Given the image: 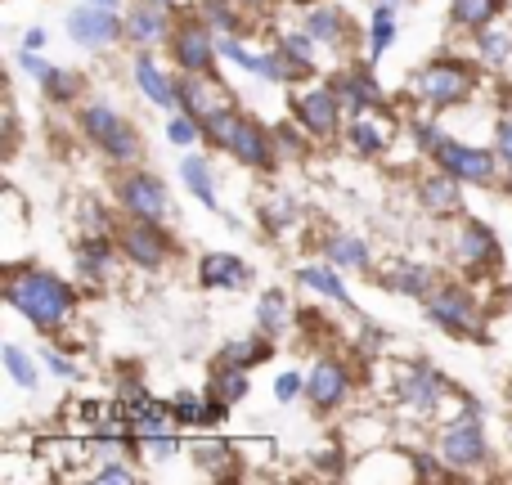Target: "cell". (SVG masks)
<instances>
[{
	"label": "cell",
	"instance_id": "cell-1",
	"mask_svg": "<svg viewBox=\"0 0 512 485\" xmlns=\"http://www.w3.org/2000/svg\"><path fill=\"white\" fill-rule=\"evenodd\" d=\"M5 297L18 315H27V324L45 328V333L68 324L72 306H77V292L50 270H14L5 283Z\"/></svg>",
	"mask_w": 512,
	"mask_h": 485
},
{
	"label": "cell",
	"instance_id": "cell-2",
	"mask_svg": "<svg viewBox=\"0 0 512 485\" xmlns=\"http://www.w3.org/2000/svg\"><path fill=\"white\" fill-rule=\"evenodd\" d=\"M414 90H418V99H427L432 108H454L472 95V72L463 68L459 59H436L414 77Z\"/></svg>",
	"mask_w": 512,
	"mask_h": 485
},
{
	"label": "cell",
	"instance_id": "cell-3",
	"mask_svg": "<svg viewBox=\"0 0 512 485\" xmlns=\"http://www.w3.org/2000/svg\"><path fill=\"white\" fill-rule=\"evenodd\" d=\"M427 315H432L441 328L459 333V337L481 333V310H477V301H472V292L463 288V283H445V288L427 292Z\"/></svg>",
	"mask_w": 512,
	"mask_h": 485
},
{
	"label": "cell",
	"instance_id": "cell-4",
	"mask_svg": "<svg viewBox=\"0 0 512 485\" xmlns=\"http://www.w3.org/2000/svg\"><path fill=\"white\" fill-rule=\"evenodd\" d=\"M81 131H86L90 140H95L99 149L108 153V158H122L126 162V158H135V153H140V140H135V131L108 104H90L86 113H81Z\"/></svg>",
	"mask_w": 512,
	"mask_h": 485
},
{
	"label": "cell",
	"instance_id": "cell-5",
	"mask_svg": "<svg viewBox=\"0 0 512 485\" xmlns=\"http://www.w3.org/2000/svg\"><path fill=\"white\" fill-rule=\"evenodd\" d=\"M441 459L450 463V468H477V463L486 459V432H481V423H477V414H472V409L445 427Z\"/></svg>",
	"mask_w": 512,
	"mask_h": 485
},
{
	"label": "cell",
	"instance_id": "cell-6",
	"mask_svg": "<svg viewBox=\"0 0 512 485\" xmlns=\"http://www.w3.org/2000/svg\"><path fill=\"white\" fill-rule=\"evenodd\" d=\"M432 162L441 171H450V176L472 180V185H490V180H495V158H490L486 149H468V144H459V140H441Z\"/></svg>",
	"mask_w": 512,
	"mask_h": 485
},
{
	"label": "cell",
	"instance_id": "cell-7",
	"mask_svg": "<svg viewBox=\"0 0 512 485\" xmlns=\"http://www.w3.org/2000/svg\"><path fill=\"white\" fill-rule=\"evenodd\" d=\"M68 32H72V41L86 45V50H104V45H113L117 36H126V23H117L113 9L81 5V9H72Z\"/></svg>",
	"mask_w": 512,
	"mask_h": 485
},
{
	"label": "cell",
	"instance_id": "cell-8",
	"mask_svg": "<svg viewBox=\"0 0 512 485\" xmlns=\"http://www.w3.org/2000/svg\"><path fill=\"white\" fill-rule=\"evenodd\" d=\"M176 90H180V104H185V113L189 117H198V122H212L216 113H225L230 108V90L221 86V81H212L207 72H189L185 81H176Z\"/></svg>",
	"mask_w": 512,
	"mask_h": 485
},
{
	"label": "cell",
	"instance_id": "cell-9",
	"mask_svg": "<svg viewBox=\"0 0 512 485\" xmlns=\"http://www.w3.org/2000/svg\"><path fill=\"white\" fill-rule=\"evenodd\" d=\"M122 207L135 221H162V216H167V189H162L158 176L135 171V176L122 180Z\"/></svg>",
	"mask_w": 512,
	"mask_h": 485
},
{
	"label": "cell",
	"instance_id": "cell-10",
	"mask_svg": "<svg viewBox=\"0 0 512 485\" xmlns=\"http://www.w3.org/2000/svg\"><path fill=\"white\" fill-rule=\"evenodd\" d=\"M171 54L185 72H212L216 59V41L207 32V23H180V32L171 36Z\"/></svg>",
	"mask_w": 512,
	"mask_h": 485
},
{
	"label": "cell",
	"instance_id": "cell-11",
	"mask_svg": "<svg viewBox=\"0 0 512 485\" xmlns=\"http://www.w3.org/2000/svg\"><path fill=\"white\" fill-rule=\"evenodd\" d=\"M396 396L405 400L409 409H418V414H432V409L441 405V396H445V382L436 378L427 364H414V369L396 373Z\"/></svg>",
	"mask_w": 512,
	"mask_h": 485
},
{
	"label": "cell",
	"instance_id": "cell-12",
	"mask_svg": "<svg viewBox=\"0 0 512 485\" xmlns=\"http://www.w3.org/2000/svg\"><path fill=\"white\" fill-rule=\"evenodd\" d=\"M337 90L333 86H319V90H306V95L297 99V117L301 126H306L315 140H328V135H337Z\"/></svg>",
	"mask_w": 512,
	"mask_h": 485
},
{
	"label": "cell",
	"instance_id": "cell-13",
	"mask_svg": "<svg viewBox=\"0 0 512 485\" xmlns=\"http://www.w3.org/2000/svg\"><path fill=\"white\" fill-rule=\"evenodd\" d=\"M221 149H230L243 167H256V171L270 167V135H265L256 122H248V117H234V126H230Z\"/></svg>",
	"mask_w": 512,
	"mask_h": 485
},
{
	"label": "cell",
	"instance_id": "cell-14",
	"mask_svg": "<svg viewBox=\"0 0 512 485\" xmlns=\"http://www.w3.org/2000/svg\"><path fill=\"white\" fill-rule=\"evenodd\" d=\"M346 391H351V373H346L337 360H319L315 369H310L306 396L315 409H337L346 400Z\"/></svg>",
	"mask_w": 512,
	"mask_h": 485
},
{
	"label": "cell",
	"instance_id": "cell-15",
	"mask_svg": "<svg viewBox=\"0 0 512 485\" xmlns=\"http://www.w3.org/2000/svg\"><path fill=\"white\" fill-rule=\"evenodd\" d=\"M153 225L158 221H135V225H126L122 230V252L131 256L135 265H144V270H158V265L171 256V243L162 239Z\"/></svg>",
	"mask_w": 512,
	"mask_h": 485
},
{
	"label": "cell",
	"instance_id": "cell-16",
	"mask_svg": "<svg viewBox=\"0 0 512 485\" xmlns=\"http://www.w3.org/2000/svg\"><path fill=\"white\" fill-rule=\"evenodd\" d=\"M454 252H459V261L468 265V270H481V265H495L499 261L495 234H490L486 225H477V221H468L459 230V243H454Z\"/></svg>",
	"mask_w": 512,
	"mask_h": 485
},
{
	"label": "cell",
	"instance_id": "cell-17",
	"mask_svg": "<svg viewBox=\"0 0 512 485\" xmlns=\"http://www.w3.org/2000/svg\"><path fill=\"white\" fill-rule=\"evenodd\" d=\"M387 288L405 292V297H427V292L436 288V270L423 261H396L387 270Z\"/></svg>",
	"mask_w": 512,
	"mask_h": 485
},
{
	"label": "cell",
	"instance_id": "cell-18",
	"mask_svg": "<svg viewBox=\"0 0 512 485\" xmlns=\"http://www.w3.org/2000/svg\"><path fill=\"white\" fill-rule=\"evenodd\" d=\"M198 279H203L207 288H243L252 274H248V265H243L239 256L212 252V256H203V270H198Z\"/></svg>",
	"mask_w": 512,
	"mask_h": 485
},
{
	"label": "cell",
	"instance_id": "cell-19",
	"mask_svg": "<svg viewBox=\"0 0 512 485\" xmlns=\"http://www.w3.org/2000/svg\"><path fill=\"white\" fill-rule=\"evenodd\" d=\"M333 90H337V99H342V104H351V108H355V113H364V108H378V104H382L378 81H373L369 72H360V68L346 72V77L337 81Z\"/></svg>",
	"mask_w": 512,
	"mask_h": 485
},
{
	"label": "cell",
	"instance_id": "cell-20",
	"mask_svg": "<svg viewBox=\"0 0 512 485\" xmlns=\"http://www.w3.org/2000/svg\"><path fill=\"white\" fill-rule=\"evenodd\" d=\"M167 36V18H162V9L158 5H135L131 14H126V41H135V45H153V41H162Z\"/></svg>",
	"mask_w": 512,
	"mask_h": 485
},
{
	"label": "cell",
	"instance_id": "cell-21",
	"mask_svg": "<svg viewBox=\"0 0 512 485\" xmlns=\"http://www.w3.org/2000/svg\"><path fill=\"white\" fill-rule=\"evenodd\" d=\"M423 203L432 216H454L463 207L459 198V176H450V171H441V176L423 180Z\"/></svg>",
	"mask_w": 512,
	"mask_h": 485
},
{
	"label": "cell",
	"instance_id": "cell-22",
	"mask_svg": "<svg viewBox=\"0 0 512 485\" xmlns=\"http://www.w3.org/2000/svg\"><path fill=\"white\" fill-rule=\"evenodd\" d=\"M135 86H140L144 95H149L158 108H171V104H176V95H180V90H176V81H167V77H162V72H158V63H153L149 54H140V59H135Z\"/></svg>",
	"mask_w": 512,
	"mask_h": 485
},
{
	"label": "cell",
	"instance_id": "cell-23",
	"mask_svg": "<svg viewBox=\"0 0 512 485\" xmlns=\"http://www.w3.org/2000/svg\"><path fill=\"white\" fill-rule=\"evenodd\" d=\"M306 32L315 36L319 45H337L346 36V18H342V9H333V5H315L310 9V18H306Z\"/></svg>",
	"mask_w": 512,
	"mask_h": 485
},
{
	"label": "cell",
	"instance_id": "cell-24",
	"mask_svg": "<svg viewBox=\"0 0 512 485\" xmlns=\"http://www.w3.org/2000/svg\"><path fill=\"white\" fill-rule=\"evenodd\" d=\"M499 9H504V0H454L450 5V18L459 27H472V32H481L486 23H495Z\"/></svg>",
	"mask_w": 512,
	"mask_h": 485
},
{
	"label": "cell",
	"instance_id": "cell-25",
	"mask_svg": "<svg viewBox=\"0 0 512 485\" xmlns=\"http://www.w3.org/2000/svg\"><path fill=\"white\" fill-rule=\"evenodd\" d=\"M212 396H216V400H225V405L243 400V396H248V369H243V364L221 360V369L212 373Z\"/></svg>",
	"mask_w": 512,
	"mask_h": 485
},
{
	"label": "cell",
	"instance_id": "cell-26",
	"mask_svg": "<svg viewBox=\"0 0 512 485\" xmlns=\"http://www.w3.org/2000/svg\"><path fill=\"white\" fill-rule=\"evenodd\" d=\"M108 265H113V243L99 234V239H86L77 247V270L86 274V279H99V274H108Z\"/></svg>",
	"mask_w": 512,
	"mask_h": 485
},
{
	"label": "cell",
	"instance_id": "cell-27",
	"mask_svg": "<svg viewBox=\"0 0 512 485\" xmlns=\"http://www.w3.org/2000/svg\"><path fill=\"white\" fill-rule=\"evenodd\" d=\"M256 315H261V333H283L288 328V319H292V306H288V292H279V288H270L261 297V306H256Z\"/></svg>",
	"mask_w": 512,
	"mask_h": 485
},
{
	"label": "cell",
	"instance_id": "cell-28",
	"mask_svg": "<svg viewBox=\"0 0 512 485\" xmlns=\"http://www.w3.org/2000/svg\"><path fill=\"white\" fill-rule=\"evenodd\" d=\"M306 288H315V292H324L328 301H337V306H351V292L342 288V279H337L333 270H324V265H306V270L297 274Z\"/></svg>",
	"mask_w": 512,
	"mask_h": 485
},
{
	"label": "cell",
	"instance_id": "cell-29",
	"mask_svg": "<svg viewBox=\"0 0 512 485\" xmlns=\"http://www.w3.org/2000/svg\"><path fill=\"white\" fill-rule=\"evenodd\" d=\"M274 355V346L265 342V337H243V342H230L221 351V360H230V364H243V369H248V364H265Z\"/></svg>",
	"mask_w": 512,
	"mask_h": 485
},
{
	"label": "cell",
	"instance_id": "cell-30",
	"mask_svg": "<svg viewBox=\"0 0 512 485\" xmlns=\"http://www.w3.org/2000/svg\"><path fill=\"white\" fill-rule=\"evenodd\" d=\"M351 149L360 153V158H373V153H382L387 149V135H382V126H373V122H364V117H355L351 122Z\"/></svg>",
	"mask_w": 512,
	"mask_h": 485
},
{
	"label": "cell",
	"instance_id": "cell-31",
	"mask_svg": "<svg viewBox=\"0 0 512 485\" xmlns=\"http://www.w3.org/2000/svg\"><path fill=\"white\" fill-rule=\"evenodd\" d=\"M324 247L337 265H351V270H364V265H369V247L360 239H351V234H337V239H328Z\"/></svg>",
	"mask_w": 512,
	"mask_h": 485
},
{
	"label": "cell",
	"instance_id": "cell-32",
	"mask_svg": "<svg viewBox=\"0 0 512 485\" xmlns=\"http://www.w3.org/2000/svg\"><path fill=\"white\" fill-rule=\"evenodd\" d=\"M180 176H185V185L194 189V194L203 198L207 207H216V185H212V171H207L203 158H189L185 167H180Z\"/></svg>",
	"mask_w": 512,
	"mask_h": 485
},
{
	"label": "cell",
	"instance_id": "cell-33",
	"mask_svg": "<svg viewBox=\"0 0 512 485\" xmlns=\"http://www.w3.org/2000/svg\"><path fill=\"white\" fill-rule=\"evenodd\" d=\"M477 50L486 63H504L508 50H512V36L504 32V27H481L477 32Z\"/></svg>",
	"mask_w": 512,
	"mask_h": 485
},
{
	"label": "cell",
	"instance_id": "cell-34",
	"mask_svg": "<svg viewBox=\"0 0 512 485\" xmlns=\"http://www.w3.org/2000/svg\"><path fill=\"white\" fill-rule=\"evenodd\" d=\"M41 86H45V99H54V104H68V99L77 95L81 77H77V72H68V68H54L50 77L41 81Z\"/></svg>",
	"mask_w": 512,
	"mask_h": 485
},
{
	"label": "cell",
	"instance_id": "cell-35",
	"mask_svg": "<svg viewBox=\"0 0 512 485\" xmlns=\"http://www.w3.org/2000/svg\"><path fill=\"white\" fill-rule=\"evenodd\" d=\"M203 14H207V23L221 27V32H230V36L248 32V27H243V18L230 9V0H203Z\"/></svg>",
	"mask_w": 512,
	"mask_h": 485
},
{
	"label": "cell",
	"instance_id": "cell-36",
	"mask_svg": "<svg viewBox=\"0 0 512 485\" xmlns=\"http://www.w3.org/2000/svg\"><path fill=\"white\" fill-rule=\"evenodd\" d=\"M396 41V14H391V5H378V14H373V32H369V45H373V59H378L387 45Z\"/></svg>",
	"mask_w": 512,
	"mask_h": 485
},
{
	"label": "cell",
	"instance_id": "cell-37",
	"mask_svg": "<svg viewBox=\"0 0 512 485\" xmlns=\"http://www.w3.org/2000/svg\"><path fill=\"white\" fill-rule=\"evenodd\" d=\"M5 369L14 373L18 387H36V364L27 360V355L18 351V346H5Z\"/></svg>",
	"mask_w": 512,
	"mask_h": 485
},
{
	"label": "cell",
	"instance_id": "cell-38",
	"mask_svg": "<svg viewBox=\"0 0 512 485\" xmlns=\"http://www.w3.org/2000/svg\"><path fill=\"white\" fill-rule=\"evenodd\" d=\"M194 454H198V463H203V468H225V459H230V445H225V441H198Z\"/></svg>",
	"mask_w": 512,
	"mask_h": 485
},
{
	"label": "cell",
	"instance_id": "cell-39",
	"mask_svg": "<svg viewBox=\"0 0 512 485\" xmlns=\"http://www.w3.org/2000/svg\"><path fill=\"white\" fill-rule=\"evenodd\" d=\"M167 135H171V144H194L198 135H203V122H198V117H176V122L167 126Z\"/></svg>",
	"mask_w": 512,
	"mask_h": 485
},
{
	"label": "cell",
	"instance_id": "cell-40",
	"mask_svg": "<svg viewBox=\"0 0 512 485\" xmlns=\"http://www.w3.org/2000/svg\"><path fill=\"white\" fill-rule=\"evenodd\" d=\"M301 391H306V382H301V378H297V373H283V378H279V382H274V396H279V400H283V405H288V400H297V396H301Z\"/></svg>",
	"mask_w": 512,
	"mask_h": 485
},
{
	"label": "cell",
	"instance_id": "cell-41",
	"mask_svg": "<svg viewBox=\"0 0 512 485\" xmlns=\"http://www.w3.org/2000/svg\"><path fill=\"white\" fill-rule=\"evenodd\" d=\"M99 485H117V481H135V472L131 468H122V463H104L99 468V477H95Z\"/></svg>",
	"mask_w": 512,
	"mask_h": 485
},
{
	"label": "cell",
	"instance_id": "cell-42",
	"mask_svg": "<svg viewBox=\"0 0 512 485\" xmlns=\"http://www.w3.org/2000/svg\"><path fill=\"white\" fill-rule=\"evenodd\" d=\"M221 50H225V54H230V59H234V63H239V68H248V72H256V54H248V50H243V45H239V41H234V36H230V41H221Z\"/></svg>",
	"mask_w": 512,
	"mask_h": 485
},
{
	"label": "cell",
	"instance_id": "cell-43",
	"mask_svg": "<svg viewBox=\"0 0 512 485\" xmlns=\"http://www.w3.org/2000/svg\"><path fill=\"white\" fill-rule=\"evenodd\" d=\"M441 140H445V131H441V126H418V149L436 153V149H441Z\"/></svg>",
	"mask_w": 512,
	"mask_h": 485
},
{
	"label": "cell",
	"instance_id": "cell-44",
	"mask_svg": "<svg viewBox=\"0 0 512 485\" xmlns=\"http://www.w3.org/2000/svg\"><path fill=\"white\" fill-rule=\"evenodd\" d=\"M23 68L32 72L36 81H45V77H50V72H54V68H50V63H45V59H36V50H27V54H23Z\"/></svg>",
	"mask_w": 512,
	"mask_h": 485
},
{
	"label": "cell",
	"instance_id": "cell-45",
	"mask_svg": "<svg viewBox=\"0 0 512 485\" xmlns=\"http://www.w3.org/2000/svg\"><path fill=\"white\" fill-rule=\"evenodd\" d=\"M265 221L279 230V225H288L292 221V203H270V212H265Z\"/></svg>",
	"mask_w": 512,
	"mask_h": 485
},
{
	"label": "cell",
	"instance_id": "cell-46",
	"mask_svg": "<svg viewBox=\"0 0 512 485\" xmlns=\"http://www.w3.org/2000/svg\"><path fill=\"white\" fill-rule=\"evenodd\" d=\"M499 153H504V162H512V122L499 126Z\"/></svg>",
	"mask_w": 512,
	"mask_h": 485
},
{
	"label": "cell",
	"instance_id": "cell-47",
	"mask_svg": "<svg viewBox=\"0 0 512 485\" xmlns=\"http://www.w3.org/2000/svg\"><path fill=\"white\" fill-rule=\"evenodd\" d=\"M279 144H283V149H292V153L301 149V140H297V131H292V126H279Z\"/></svg>",
	"mask_w": 512,
	"mask_h": 485
},
{
	"label": "cell",
	"instance_id": "cell-48",
	"mask_svg": "<svg viewBox=\"0 0 512 485\" xmlns=\"http://www.w3.org/2000/svg\"><path fill=\"white\" fill-rule=\"evenodd\" d=\"M50 369L59 373V378H72V373H77V369H72L68 360H63V355H50Z\"/></svg>",
	"mask_w": 512,
	"mask_h": 485
},
{
	"label": "cell",
	"instance_id": "cell-49",
	"mask_svg": "<svg viewBox=\"0 0 512 485\" xmlns=\"http://www.w3.org/2000/svg\"><path fill=\"white\" fill-rule=\"evenodd\" d=\"M41 45H45V32L41 27H32V32H27V50H41Z\"/></svg>",
	"mask_w": 512,
	"mask_h": 485
},
{
	"label": "cell",
	"instance_id": "cell-50",
	"mask_svg": "<svg viewBox=\"0 0 512 485\" xmlns=\"http://www.w3.org/2000/svg\"><path fill=\"white\" fill-rule=\"evenodd\" d=\"M86 5H99V9H117V0H86Z\"/></svg>",
	"mask_w": 512,
	"mask_h": 485
},
{
	"label": "cell",
	"instance_id": "cell-51",
	"mask_svg": "<svg viewBox=\"0 0 512 485\" xmlns=\"http://www.w3.org/2000/svg\"><path fill=\"white\" fill-rule=\"evenodd\" d=\"M144 5H158V9H167V5H171V0H144Z\"/></svg>",
	"mask_w": 512,
	"mask_h": 485
},
{
	"label": "cell",
	"instance_id": "cell-52",
	"mask_svg": "<svg viewBox=\"0 0 512 485\" xmlns=\"http://www.w3.org/2000/svg\"><path fill=\"white\" fill-rule=\"evenodd\" d=\"M292 5H310V0H292Z\"/></svg>",
	"mask_w": 512,
	"mask_h": 485
},
{
	"label": "cell",
	"instance_id": "cell-53",
	"mask_svg": "<svg viewBox=\"0 0 512 485\" xmlns=\"http://www.w3.org/2000/svg\"><path fill=\"white\" fill-rule=\"evenodd\" d=\"M243 5H261V0H243Z\"/></svg>",
	"mask_w": 512,
	"mask_h": 485
},
{
	"label": "cell",
	"instance_id": "cell-54",
	"mask_svg": "<svg viewBox=\"0 0 512 485\" xmlns=\"http://www.w3.org/2000/svg\"><path fill=\"white\" fill-rule=\"evenodd\" d=\"M378 5H391V0H378Z\"/></svg>",
	"mask_w": 512,
	"mask_h": 485
},
{
	"label": "cell",
	"instance_id": "cell-55",
	"mask_svg": "<svg viewBox=\"0 0 512 485\" xmlns=\"http://www.w3.org/2000/svg\"><path fill=\"white\" fill-rule=\"evenodd\" d=\"M508 396H512V391H508Z\"/></svg>",
	"mask_w": 512,
	"mask_h": 485
}]
</instances>
